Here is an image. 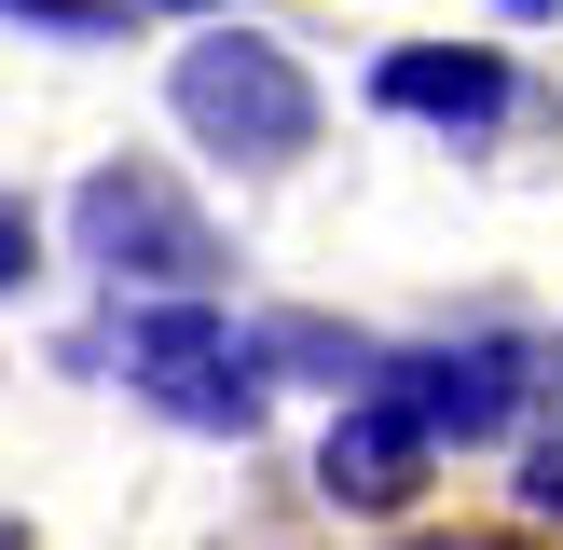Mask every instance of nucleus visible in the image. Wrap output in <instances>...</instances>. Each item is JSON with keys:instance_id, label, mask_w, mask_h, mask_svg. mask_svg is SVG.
<instances>
[{"instance_id": "1a4fd4ad", "label": "nucleus", "mask_w": 563, "mask_h": 550, "mask_svg": "<svg viewBox=\"0 0 563 550\" xmlns=\"http://www.w3.org/2000/svg\"><path fill=\"white\" fill-rule=\"evenodd\" d=\"M27 275H42V234H27V207L0 193V289H27Z\"/></svg>"}, {"instance_id": "423d86ee", "label": "nucleus", "mask_w": 563, "mask_h": 550, "mask_svg": "<svg viewBox=\"0 0 563 550\" xmlns=\"http://www.w3.org/2000/svg\"><path fill=\"white\" fill-rule=\"evenodd\" d=\"M372 110L440 124V138H495L522 110V69L482 55V42H399V55H372Z\"/></svg>"}, {"instance_id": "ddd939ff", "label": "nucleus", "mask_w": 563, "mask_h": 550, "mask_svg": "<svg viewBox=\"0 0 563 550\" xmlns=\"http://www.w3.org/2000/svg\"><path fill=\"white\" fill-rule=\"evenodd\" d=\"M0 550H27V522H0Z\"/></svg>"}, {"instance_id": "20e7f679", "label": "nucleus", "mask_w": 563, "mask_h": 550, "mask_svg": "<svg viewBox=\"0 0 563 550\" xmlns=\"http://www.w3.org/2000/svg\"><path fill=\"white\" fill-rule=\"evenodd\" d=\"M372 399H399L412 427L440 440V454H482V440L522 427V399H537V344H509V330H467V344H412L372 372Z\"/></svg>"}, {"instance_id": "9d476101", "label": "nucleus", "mask_w": 563, "mask_h": 550, "mask_svg": "<svg viewBox=\"0 0 563 550\" xmlns=\"http://www.w3.org/2000/svg\"><path fill=\"white\" fill-rule=\"evenodd\" d=\"M522 509H550V522H563V440H537V454H522Z\"/></svg>"}, {"instance_id": "4468645a", "label": "nucleus", "mask_w": 563, "mask_h": 550, "mask_svg": "<svg viewBox=\"0 0 563 550\" xmlns=\"http://www.w3.org/2000/svg\"><path fill=\"white\" fill-rule=\"evenodd\" d=\"M509 14H550V0H509Z\"/></svg>"}, {"instance_id": "f257e3e1", "label": "nucleus", "mask_w": 563, "mask_h": 550, "mask_svg": "<svg viewBox=\"0 0 563 550\" xmlns=\"http://www.w3.org/2000/svg\"><path fill=\"white\" fill-rule=\"evenodd\" d=\"M165 110H179L192 152L247 165V179H275V165L317 152V69H302L289 42H262V28H207V42H179Z\"/></svg>"}, {"instance_id": "f8f14e48", "label": "nucleus", "mask_w": 563, "mask_h": 550, "mask_svg": "<svg viewBox=\"0 0 563 550\" xmlns=\"http://www.w3.org/2000/svg\"><path fill=\"white\" fill-rule=\"evenodd\" d=\"M412 550H495V537H412Z\"/></svg>"}, {"instance_id": "9b49d317", "label": "nucleus", "mask_w": 563, "mask_h": 550, "mask_svg": "<svg viewBox=\"0 0 563 550\" xmlns=\"http://www.w3.org/2000/svg\"><path fill=\"white\" fill-rule=\"evenodd\" d=\"M137 14H220V0H137Z\"/></svg>"}, {"instance_id": "7ed1b4c3", "label": "nucleus", "mask_w": 563, "mask_h": 550, "mask_svg": "<svg viewBox=\"0 0 563 550\" xmlns=\"http://www.w3.org/2000/svg\"><path fill=\"white\" fill-rule=\"evenodd\" d=\"M124 385L192 440H247L262 427V330H234L220 302H124Z\"/></svg>"}, {"instance_id": "39448f33", "label": "nucleus", "mask_w": 563, "mask_h": 550, "mask_svg": "<svg viewBox=\"0 0 563 550\" xmlns=\"http://www.w3.org/2000/svg\"><path fill=\"white\" fill-rule=\"evenodd\" d=\"M427 482H440V440L412 427L399 399H344V413H330V440H317V495H330V509L399 522Z\"/></svg>"}, {"instance_id": "0eeeda50", "label": "nucleus", "mask_w": 563, "mask_h": 550, "mask_svg": "<svg viewBox=\"0 0 563 550\" xmlns=\"http://www.w3.org/2000/svg\"><path fill=\"white\" fill-rule=\"evenodd\" d=\"M262 372H302V385H357V399H372L385 344H357V330H330V317H262Z\"/></svg>"}, {"instance_id": "f03ea898", "label": "nucleus", "mask_w": 563, "mask_h": 550, "mask_svg": "<svg viewBox=\"0 0 563 550\" xmlns=\"http://www.w3.org/2000/svg\"><path fill=\"white\" fill-rule=\"evenodd\" d=\"M69 248L137 302H207L220 289V220L192 207L165 165H82L69 193Z\"/></svg>"}, {"instance_id": "6e6552de", "label": "nucleus", "mask_w": 563, "mask_h": 550, "mask_svg": "<svg viewBox=\"0 0 563 550\" xmlns=\"http://www.w3.org/2000/svg\"><path fill=\"white\" fill-rule=\"evenodd\" d=\"M0 14L55 28V42H124V14H137V0H0Z\"/></svg>"}]
</instances>
